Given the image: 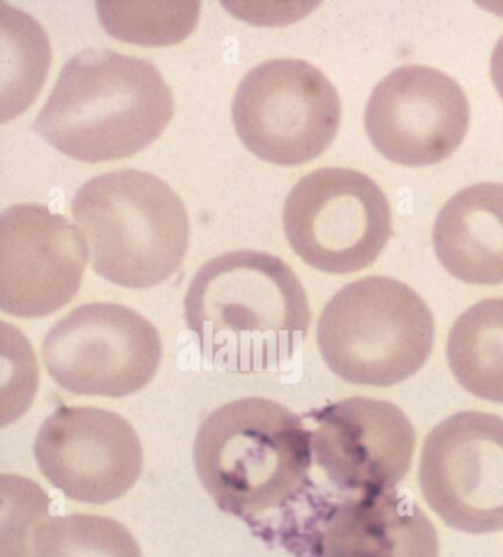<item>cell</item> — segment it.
<instances>
[{
  "mask_svg": "<svg viewBox=\"0 0 503 557\" xmlns=\"http://www.w3.org/2000/svg\"><path fill=\"white\" fill-rule=\"evenodd\" d=\"M232 122L248 151L272 164L300 165L334 143L341 122L330 78L303 60H273L252 70L232 101Z\"/></svg>",
  "mask_w": 503,
  "mask_h": 557,
  "instance_id": "7",
  "label": "cell"
},
{
  "mask_svg": "<svg viewBox=\"0 0 503 557\" xmlns=\"http://www.w3.org/2000/svg\"><path fill=\"white\" fill-rule=\"evenodd\" d=\"M173 114L172 90L156 65L86 49L66 62L33 127L74 160L115 161L156 143Z\"/></svg>",
  "mask_w": 503,
  "mask_h": 557,
  "instance_id": "2",
  "label": "cell"
},
{
  "mask_svg": "<svg viewBox=\"0 0 503 557\" xmlns=\"http://www.w3.org/2000/svg\"><path fill=\"white\" fill-rule=\"evenodd\" d=\"M434 335L427 302L410 286L384 276L344 286L318 323L328 368L355 385L392 386L417 375L431 356Z\"/></svg>",
  "mask_w": 503,
  "mask_h": 557,
  "instance_id": "5",
  "label": "cell"
},
{
  "mask_svg": "<svg viewBox=\"0 0 503 557\" xmlns=\"http://www.w3.org/2000/svg\"><path fill=\"white\" fill-rule=\"evenodd\" d=\"M427 505L453 530L503 531V419L486 411L449 416L427 435L419 461Z\"/></svg>",
  "mask_w": 503,
  "mask_h": 557,
  "instance_id": "9",
  "label": "cell"
},
{
  "mask_svg": "<svg viewBox=\"0 0 503 557\" xmlns=\"http://www.w3.org/2000/svg\"><path fill=\"white\" fill-rule=\"evenodd\" d=\"M86 240L64 215L19 203L0 215V309L37 319L72 302L87 263Z\"/></svg>",
  "mask_w": 503,
  "mask_h": 557,
  "instance_id": "12",
  "label": "cell"
},
{
  "mask_svg": "<svg viewBox=\"0 0 503 557\" xmlns=\"http://www.w3.org/2000/svg\"><path fill=\"white\" fill-rule=\"evenodd\" d=\"M97 10L111 36L137 45L179 44L199 18L198 2H98Z\"/></svg>",
  "mask_w": 503,
  "mask_h": 557,
  "instance_id": "19",
  "label": "cell"
},
{
  "mask_svg": "<svg viewBox=\"0 0 503 557\" xmlns=\"http://www.w3.org/2000/svg\"><path fill=\"white\" fill-rule=\"evenodd\" d=\"M490 76L499 95L503 99V36L499 39L490 61Z\"/></svg>",
  "mask_w": 503,
  "mask_h": 557,
  "instance_id": "20",
  "label": "cell"
},
{
  "mask_svg": "<svg viewBox=\"0 0 503 557\" xmlns=\"http://www.w3.org/2000/svg\"><path fill=\"white\" fill-rule=\"evenodd\" d=\"M469 102L451 76L403 65L382 78L366 103L365 127L387 160L426 168L451 157L467 136Z\"/></svg>",
  "mask_w": 503,
  "mask_h": 557,
  "instance_id": "10",
  "label": "cell"
},
{
  "mask_svg": "<svg viewBox=\"0 0 503 557\" xmlns=\"http://www.w3.org/2000/svg\"><path fill=\"white\" fill-rule=\"evenodd\" d=\"M183 309L204 357L234 373L281 369L311 322L300 278L280 257L260 251L207 261L195 273Z\"/></svg>",
  "mask_w": 503,
  "mask_h": 557,
  "instance_id": "1",
  "label": "cell"
},
{
  "mask_svg": "<svg viewBox=\"0 0 503 557\" xmlns=\"http://www.w3.org/2000/svg\"><path fill=\"white\" fill-rule=\"evenodd\" d=\"M314 419L316 463L341 492L393 490L409 473L417 434L393 403L346 398L316 411Z\"/></svg>",
  "mask_w": 503,
  "mask_h": 557,
  "instance_id": "13",
  "label": "cell"
},
{
  "mask_svg": "<svg viewBox=\"0 0 503 557\" xmlns=\"http://www.w3.org/2000/svg\"><path fill=\"white\" fill-rule=\"evenodd\" d=\"M3 15V102L2 122L26 110L39 94L51 64L48 36L32 16L2 5Z\"/></svg>",
  "mask_w": 503,
  "mask_h": 557,
  "instance_id": "17",
  "label": "cell"
},
{
  "mask_svg": "<svg viewBox=\"0 0 503 557\" xmlns=\"http://www.w3.org/2000/svg\"><path fill=\"white\" fill-rule=\"evenodd\" d=\"M311 432L280 403L240 398L211 411L195 436L199 481L223 512L255 518L284 506L305 485Z\"/></svg>",
  "mask_w": 503,
  "mask_h": 557,
  "instance_id": "3",
  "label": "cell"
},
{
  "mask_svg": "<svg viewBox=\"0 0 503 557\" xmlns=\"http://www.w3.org/2000/svg\"><path fill=\"white\" fill-rule=\"evenodd\" d=\"M447 361L455 380L474 397L503 403V298H486L456 319Z\"/></svg>",
  "mask_w": 503,
  "mask_h": 557,
  "instance_id": "16",
  "label": "cell"
},
{
  "mask_svg": "<svg viewBox=\"0 0 503 557\" xmlns=\"http://www.w3.org/2000/svg\"><path fill=\"white\" fill-rule=\"evenodd\" d=\"M282 222L293 251L330 274L369 268L393 235L389 199L371 177L352 169L303 177L286 198Z\"/></svg>",
  "mask_w": 503,
  "mask_h": 557,
  "instance_id": "6",
  "label": "cell"
},
{
  "mask_svg": "<svg viewBox=\"0 0 503 557\" xmlns=\"http://www.w3.org/2000/svg\"><path fill=\"white\" fill-rule=\"evenodd\" d=\"M161 356L157 327L114 302L77 307L53 324L41 344L49 376L76 396H133L157 375Z\"/></svg>",
  "mask_w": 503,
  "mask_h": 557,
  "instance_id": "8",
  "label": "cell"
},
{
  "mask_svg": "<svg viewBox=\"0 0 503 557\" xmlns=\"http://www.w3.org/2000/svg\"><path fill=\"white\" fill-rule=\"evenodd\" d=\"M432 245L457 281L503 284V183H478L449 199L435 220Z\"/></svg>",
  "mask_w": 503,
  "mask_h": 557,
  "instance_id": "15",
  "label": "cell"
},
{
  "mask_svg": "<svg viewBox=\"0 0 503 557\" xmlns=\"http://www.w3.org/2000/svg\"><path fill=\"white\" fill-rule=\"evenodd\" d=\"M37 467L70 500L107 505L131 492L144 467L135 428L114 411L61 407L36 436Z\"/></svg>",
  "mask_w": 503,
  "mask_h": 557,
  "instance_id": "11",
  "label": "cell"
},
{
  "mask_svg": "<svg viewBox=\"0 0 503 557\" xmlns=\"http://www.w3.org/2000/svg\"><path fill=\"white\" fill-rule=\"evenodd\" d=\"M91 268L111 284L148 289L181 269L189 245L182 199L156 174L122 170L85 183L72 202Z\"/></svg>",
  "mask_w": 503,
  "mask_h": 557,
  "instance_id": "4",
  "label": "cell"
},
{
  "mask_svg": "<svg viewBox=\"0 0 503 557\" xmlns=\"http://www.w3.org/2000/svg\"><path fill=\"white\" fill-rule=\"evenodd\" d=\"M33 557H144L131 531L115 519L73 513L41 521Z\"/></svg>",
  "mask_w": 503,
  "mask_h": 557,
  "instance_id": "18",
  "label": "cell"
},
{
  "mask_svg": "<svg viewBox=\"0 0 503 557\" xmlns=\"http://www.w3.org/2000/svg\"><path fill=\"white\" fill-rule=\"evenodd\" d=\"M311 557H439L438 531L406 493H347L309 534Z\"/></svg>",
  "mask_w": 503,
  "mask_h": 557,
  "instance_id": "14",
  "label": "cell"
}]
</instances>
